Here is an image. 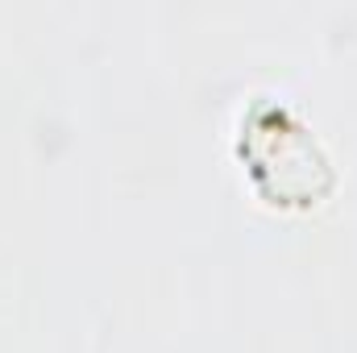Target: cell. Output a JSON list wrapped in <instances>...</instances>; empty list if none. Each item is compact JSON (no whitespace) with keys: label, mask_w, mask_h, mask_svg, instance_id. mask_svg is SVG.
<instances>
[{"label":"cell","mask_w":357,"mask_h":353,"mask_svg":"<svg viewBox=\"0 0 357 353\" xmlns=\"http://www.w3.org/2000/svg\"><path fill=\"white\" fill-rule=\"evenodd\" d=\"M241 154L250 158L262 191L274 204H316L333 187V167L316 137L291 125L282 112L258 117V125L241 142Z\"/></svg>","instance_id":"obj_1"}]
</instances>
